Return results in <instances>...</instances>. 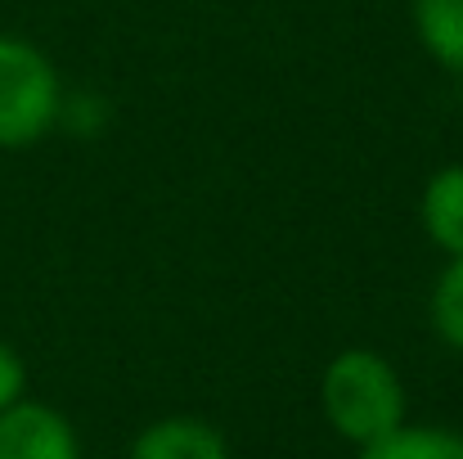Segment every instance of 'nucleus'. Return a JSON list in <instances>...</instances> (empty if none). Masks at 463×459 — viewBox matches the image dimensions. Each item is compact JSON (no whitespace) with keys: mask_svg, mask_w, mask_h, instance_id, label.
<instances>
[{"mask_svg":"<svg viewBox=\"0 0 463 459\" xmlns=\"http://www.w3.org/2000/svg\"><path fill=\"white\" fill-rule=\"evenodd\" d=\"M324 415L346 442L373 446L392 437L405 415L396 369L373 351H342L324 369Z\"/></svg>","mask_w":463,"mask_h":459,"instance_id":"f257e3e1","label":"nucleus"},{"mask_svg":"<svg viewBox=\"0 0 463 459\" xmlns=\"http://www.w3.org/2000/svg\"><path fill=\"white\" fill-rule=\"evenodd\" d=\"M59 72L23 36H0V149H27L59 122Z\"/></svg>","mask_w":463,"mask_h":459,"instance_id":"f03ea898","label":"nucleus"},{"mask_svg":"<svg viewBox=\"0 0 463 459\" xmlns=\"http://www.w3.org/2000/svg\"><path fill=\"white\" fill-rule=\"evenodd\" d=\"M0 459H81V451L59 410L18 401L0 410Z\"/></svg>","mask_w":463,"mask_h":459,"instance_id":"7ed1b4c3","label":"nucleus"},{"mask_svg":"<svg viewBox=\"0 0 463 459\" xmlns=\"http://www.w3.org/2000/svg\"><path fill=\"white\" fill-rule=\"evenodd\" d=\"M131 459H230V451L203 419H157L136 437Z\"/></svg>","mask_w":463,"mask_h":459,"instance_id":"20e7f679","label":"nucleus"},{"mask_svg":"<svg viewBox=\"0 0 463 459\" xmlns=\"http://www.w3.org/2000/svg\"><path fill=\"white\" fill-rule=\"evenodd\" d=\"M414 32L446 72L463 77V0H414Z\"/></svg>","mask_w":463,"mask_h":459,"instance_id":"39448f33","label":"nucleus"},{"mask_svg":"<svg viewBox=\"0 0 463 459\" xmlns=\"http://www.w3.org/2000/svg\"><path fill=\"white\" fill-rule=\"evenodd\" d=\"M423 225L428 234L463 257V167H441L423 189Z\"/></svg>","mask_w":463,"mask_h":459,"instance_id":"423d86ee","label":"nucleus"},{"mask_svg":"<svg viewBox=\"0 0 463 459\" xmlns=\"http://www.w3.org/2000/svg\"><path fill=\"white\" fill-rule=\"evenodd\" d=\"M360 459H463V437L441 428H396L392 437L364 446Z\"/></svg>","mask_w":463,"mask_h":459,"instance_id":"0eeeda50","label":"nucleus"},{"mask_svg":"<svg viewBox=\"0 0 463 459\" xmlns=\"http://www.w3.org/2000/svg\"><path fill=\"white\" fill-rule=\"evenodd\" d=\"M432 320H437V333L463 351V257H455L432 293Z\"/></svg>","mask_w":463,"mask_h":459,"instance_id":"6e6552de","label":"nucleus"},{"mask_svg":"<svg viewBox=\"0 0 463 459\" xmlns=\"http://www.w3.org/2000/svg\"><path fill=\"white\" fill-rule=\"evenodd\" d=\"M23 383H27V369H23L18 351H14L9 342H0V410L18 406V392H23Z\"/></svg>","mask_w":463,"mask_h":459,"instance_id":"1a4fd4ad","label":"nucleus"},{"mask_svg":"<svg viewBox=\"0 0 463 459\" xmlns=\"http://www.w3.org/2000/svg\"><path fill=\"white\" fill-rule=\"evenodd\" d=\"M59 118H63L68 127H77L81 136H90V131L104 122V109L95 104V95H77V100H63V104H59Z\"/></svg>","mask_w":463,"mask_h":459,"instance_id":"9d476101","label":"nucleus"}]
</instances>
